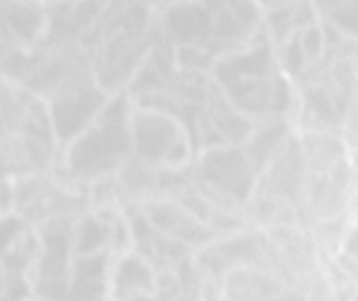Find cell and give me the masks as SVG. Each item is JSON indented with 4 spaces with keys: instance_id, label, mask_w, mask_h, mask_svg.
I'll list each match as a JSON object with an SVG mask.
<instances>
[{
    "instance_id": "obj_1",
    "label": "cell",
    "mask_w": 358,
    "mask_h": 301,
    "mask_svg": "<svg viewBox=\"0 0 358 301\" xmlns=\"http://www.w3.org/2000/svg\"><path fill=\"white\" fill-rule=\"evenodd\" d=\"M189 90H191V84H187V86H185V98L189 96ZM180 94H182V90H180L178 94H174V96H176V98H180Z\"/></svg>"
}]
</instances>
